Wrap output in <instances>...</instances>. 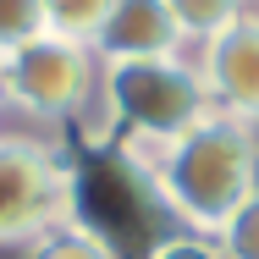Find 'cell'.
<instances>
[{
    "label": "cell",
    "mask_w": 259,
    "mask_h": 259,
    "mask_svg": "<svg viewBox=\"0 0 259 259\" xmlns=\"http://www.w3.org/2000/svg\"><path fill=\"white\" fill-rule=\"evenodd\" d=\"M138 171L155 182L171 215H182L199 237H215L226 215L259 188V133L237 116H204L177 144L138 155Z\"/></svg>",
    "instance_id": "1"
},
{
    "label": "cell",
    "mask_w": 259,
    "mask_h": 259,
    "mask_svg": "<svg viewBox=\"0 0 259 259\" xmlns=\"http://www.w3.org/2000/svg\"><path fill=\"white\" fill-rule=\"evenodd\" d=\"M204 116H215L209 89L199 66H188L182 55L105 66V127L127 144V160L177 144Z\"/></svg>",
    "instance_id": "2"
},
{
    "label": "cell",
    "mask_w": 259,
    "mask_h": 259,
    "mask_svg": "<svg viewBox=\"0 0 259 259\" xmlns=\"http://www.w3.org/2000/svg\"><path fill=\"white\" fill-rule=\"evenodd\" d=\"M77 215V177L33 138H0V243H39Z\"/></svg>",
    "instance_id": "3"
},
{
    "label": "cell",
    "mask_w": 259,
    "mask_h": 259,
    "mask_svg": "<svg viewBox=\"0 0 259 259\" xmlns=\"http://www.w3.org/2000/svg\"><path fill=\"white\" fill-rule=\"evenodd\" d=\"M0 77H6V100L22 105L28 116H77L89 105L94 89V50L89 45H72V39H55L39 33L28 45H17L11 55H0Z\"/></svg>",
    "instance_id": "4"
},
{
    "label": "cell",
    "mask_w": 259,
    "mask_h": 259,
    "mask_svg": "<svg viewBox=\"0 0 259 259\" xmlns=\"http://www.w3.org/2000/svg\"><path fill=\"white\" fill-rule=\"evenodd\" d=\"M199 77L221 116L259 121V11H243L226 33L204 39Z\"/></svg>",
    "instance_id": "5"
},
{
    "label": "cell",
    "mask_w": 259,
    "mask_h": 259,
    "mask_svg": "<svg viewBox=\"0 0 259 259\" xmlns=\"http://www.w3.org/2000/svg\"><path fill=\"white\" fill-rule=\"evenodd\" d=\"M182 50V33L165 11V0H116V11L105 17L100 39H94V61L116 66V61H165Z\"/></svg>",
    "instance_id": "6"
},
{
    "label": "cell",
    "mask_w": 259,
    "mask_h": 259,
    "mask_svg": "<svg viewBox=\"0 0 259 259\" xmlns=\"http://www.w3.org/2000/svg\"><path fill=\"white\" fill-rule=\"evenodd\" d=\"M110 11H116V0H45V33L94 50V39H100Z\"/></svg>",
    "instance_id": "7"
},
{
    "label": "cell",
    "mask_w": 259,
    "mask_h": 259,
    "mask_svg": "<svg viewBox=\"0 0 259 259\" xmlns=\"http://www.w3.org/2000/svg\"><path fill=\"white\" fill-rule=\"evenodd\" d=\"M165 11H171V22H177V33L182 39H215V33H226L248 6L243 0H165Z\"/></svg>",
    "instance_id": "8"
},
{
    "label": "cell",
    "mask_w": 259,
    "mask_h": 259,
    "mask_svg": "<svg viewBox=\"0 0 259 259\" xmlns=\"http://www.w3.org/2000/svg\"><path fill=\"white\" fill-rule=\"evenodd\" d=\"M28 259H116V248L105 243V232L83 226V221H66V226L45 232Z\"/></svg>",
    "instance_id": "9"
},
{
    "label": "cell",
    "mask_w": 259,
    "mask_h": 259,
    "mask_svg": "<svg viewBox=\"0 0 259 259\" xmlns=\"http://www.w3.org/2000/svg\"><path fill=\"white\" fill-rule=\"evenodd\" d=\"M215 248L221 259H259V188L226 215V226L215 232Z\"/></svg>",
    "instance_id": "10"
},
{
    "label": "cell",
    "mask_w": 259,
    "mask_h": 259,
    "mask_svg": "<svg viewBox=\"0 0 259 259\" xmlns=\"http://www.w3.org/2000/svg\"><path fill=\"white\" fill-rule=\"evenodd\" d=\"M45 33V0H0V55Z\"/></svg>",
    "instance_id": "11"
},
{
    "label": "cell",
    "mask_w": 259,
    "mask_h": 259,
    "mask_svg": "<svg viewBox=\"0 0 259 259\" xmlns=\"http://www.w3.org/2000/svg\"><path fill=\"white\" fill-rule=\"evenodd\" d=\"M149 259H221V248L215 237H199V232H171L149 248Z\"/></svg>",
    "instance_id": "12"
},
{
    "label": "cell",
    "mask_w": 259,
    "mask_h": 259,
    "mask_svg": "<svg viewBox=\"0 0 259 259\" xmlns=\"http://www.w3.org/2000/svg\"><path fill=\"white\" fill-rule=\"evenodd\" d=\"M0 100H6V77H0Z\"/></svg>",
    "instance_id": "13"
}]
</instances>
